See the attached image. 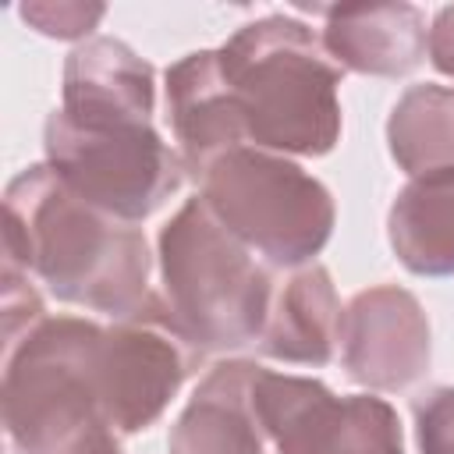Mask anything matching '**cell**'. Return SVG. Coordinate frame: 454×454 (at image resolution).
I'll return each mask as SVG.
<instances>
[{
	"label": "cell",
	"mask_w": 454,
	"mask_h": 454,
	"mask_svg": "<svg viewBox=\"0 0 454 454\" xmlns=\"http://www.w3.org/2000/svg\"><path fill=\"white\" fill-rule=\"evenodd\" d=\"M4 266L39 277L57 301L110 319L153 294L145 231L78 199L50 163L25 167L4 192Z\"/></svg>",
	"instance_id": "cell-1"
},
{
	"label": "cell",
	"mask_w": 454,
	"mask_h": 454,
	"mask_svg": "<svg viewBox=\"0 0 454 454\" xmlns=\"http://www.w3.org/2000/svg\"><path fill=\"white\" fill-rule=\"evenodd\" d=\"M220 67L245 121L248 145L280 156H326L340 142L344 67L291 14L241 25L220 46Z\"/></svg>",
	"instance_id": "cell-2"
},
{
	"label": "cell",
	"mask_w": 454,
	"mask_h": 454,
	"mask_svg": "<svg viewBox=\"0 0 454 454\" xmlns=\"http://www.w3.org/2000/svg\"><path fill=\"white\" fill-rule=\"evenodd\" d=\"M103 326L85 316H46L4 351V429L18 454H121L99 376Z\"/></svg>",
	"instance_id": "cell-3"
},
{
	"label": "cell",
	"mask_w": 454,
	"mask_h": 454,
	"mask_svg": "<svg viewBox=\"0 0 454 454\" xmlns=\"http://www.w3.org/2000/svg\"><path fill=\"white\" fill-rule=\"evenodd\" d=\"M163 298L202 351H241L262 337L273 277L195 195L156 238Z\"/></svg>",
	"instance_id": "cell-4"
},
{
	"label": "cell",
	"mask_w": 454,
	"mask_h": 454,
	"mask_svg": "<svg viewBox=\"0 0 454 454\" xmlns=\"http://www.w3.org/2000/svg\"><path fill=\"white\" fill-rule=\"evenodd\" d=\"M199 199L266 266L298 270L326 248L337 206L330 188L291 156L238 145L202 177Z\"/></svg>",
	"instance_id": "cell-5"
},
{
	"label": "cell",
	"mask_w": 454,
	"mask_h": 454,
	"mask_svg": "<svg viewBox=\"0 0 454 454\" xmlns=\"http://www.w3.org/2000/svg\"><path fill=\"white\" fill-rule=\"evenodd\" d=\"M50 170L89 206L142 223L181 184L184 163L153 124H74L53 110L43 124Z\"/></svg>",
	"instance_id": "cell-6"
},
{
	"label": "cell",
	"mask_w": 454,
	"mask_h": 454,
	"mask_svg": "<svg viewBox=\"0 0 454 454\" xmlns=\"http://www.w3.org/2000/svg\"><path fill=\"white\" fill-rule=\"evenodd\" d=\"M206 351L174 319L163 294H149L135 312L99 333L96 376L106 415L121 436L149 429Z\"/></svg>",
	"instance_id": "cell-7"
},
{
	"label": "cell",
	"mask_w": 454,
	"mask_h": 454,
	"mask_svg": "<svg viewBox=\"0 0 454 454\" xmlns=\"http://www.w3.org/2000/svg\"><path fill=\"white\" fill-rule=\"evenodd\" d=\"M252 408L277 454H404L401 419L376 394L337 397L323 380L259 365Z\"/></svg>",
	"instance_id": "cell-8"
},
{
	"label": "cell",
	"mask_w": 454,
	"mask_h": 454,
	"mask_svg": "<svg viewBox=\"0 0 454 454\" xmlns=\"http://www.w3.org/2000/svg\"><path fill=\"white\" fill-rule=\"evenodd\" d=\"M344 372L369 390H404L429 372L433 333L422 301L397 284H372L340 316Z\"/></svg>",
	"instance_id": "cell-9"
},
{
	"label": "cell",
	"mask_w": 454,
	"mask_h": 454,
	"mask_svg": "<svg viewBox=\"0 0 454 454\" xmlns=\"http://www.w3.org/2000/svg\"><path fill=\"white\" fill-rule=\"evenodd\" d=\"M163 92L177 156L195 184L223 153L248 145L241 110L220 67V50H195L174 60L163 74Z\"/></svg>",
	"instance_id": "cell-10"
},
{
	"label": "cell",
	"mask_w": 454,
	"mask_h": 454,
	"mask_svg": "<svg viewBox=\"0 0 454 454\" xmlns=\"http://www.w3.org/2000/svg\"><path fill=\"white\" fill-rule=\"evenodd\" d=\"M74 124H153L156 71L128 43L92 35L64 60V103Z\"/></svg>",
	"instance_id": "cell-11"
},
{
	"label": "cell",
	"mask_w": 454,
	"mask_h": 454,
	"mask_svg": "<svg viewBox=\"0 0 454 454\" xmlns=\"http://www.w3.org/2000/svg\"><path fill=\"white\" fill-rule=\"evenodd\" d=\"M426 14L415 4H340L326 7L323 50L355 74L401 78L426 57Z\"/></svg>",
	"instance_id": "cell-12"
},
{
	"label": "cell",
	"mask_w": 454,
	"mask_h": 454,
	"mask_svg": "<svg viewBox=\"0 0 454 454\" xmlns=\"http://www.w3.org/2000/svg\"><path fill=\"white\" fill-rule=\"evenodd\" d=\"M255 362H216L167 436V454H262V429L252 408Z\"/></svg>",
	"instance_id": "cell-13"
},
{
	"label": "cell",
	"mask_w": 454,
	"mask_h": 454,
	"mask_svg": "<svg viewBox=\"0 0 454 454\" xmlns=\"http://www.w3.org/2000/svg\"><path fill=\"white\" fill-rule=\"evenodd\" d=\"M340 298L323 262L291 270L273 284L259 351L291 365H326L340 344Z\"/></svg>",
	"instance_id": "cell-14"
},
{
	"label": "cell",
	"mask_w": 454,
	"mask_h": 454,
	"mask_svg": "<svg viewBox=\"0 0 454 454\" xmlns=\"http://www.w3.org/2000/svg\"><path fill=\"white\" fill-rule=\"evenodd\" d=\"M387 238L415 277H454V170L411 177L390 202Z\"/></svg>",
	"instance_id": "cell-15"
},
{
	"label": "cell",
	"mask_w": 454,
	"mask_h": 454,
	"mask_svg": "<svg viewBox=\"0 0 454 454\" xmlns=\"http://www.w3.org/2000/svg\"><path fill=\"white\" fill-rule=\"evenodd\" d=\"M387 145L408 177L454 170V92L436 82L404 89L387 117Z\"/></svg>",
	"instance_id": "cell-16"
},
{
	"label": "cell",
	"mask_w": 454,
	"mask_h": 454,
	"mask_svg": "<svg viewBox=\"0 0 454 454\" xmlns=\"http://www.w3.org/2000/svg\"><path fill=\"white\" fill-rule=\"evenodd\" d=\"M0 312H4V351L14 348L28 330H35L46 319L43 298L32 284V273H21L14 266H0Z\"/></svg>",
	"instance_id": "cell-17"
},
{
	"label": "cell",
	"mask_w": 454,
	"mask_h": 454,
	"mask_svg": "<svg viewBox=\"0 0 454 454\" xmlns=\"http://www.w3.org/2000/svg\"><path fill=\"white\" fill-rule=\"evenodd\" d=\"M18 14L43 35L50 39H85L99 18L106 14L103 4H78V0H39V4H21Z\"/></svg>",
	"instance_id": "cell-18"
},
{
	"label": "cell",
	"mask_w": 454,
	"mask_h": 454,
	"mask_svg": "<svg viewBox=\"0 0 454 454\" xmlns=\"http://www.w3.org/2000/svg\"><path fill=\"white\" fill-rule=\"evenodd\" d=\"M411 411L419 454H454V387H433Z\"/></svg>",
	"instance_id": "cell-19"
},
{
	"label": "cell",
	"mask_w": 454,
	"mask_h": 454,
	"mask_svg": "<svg viewBox=\"0 0 454 454\" xmlns=\"http://www.w3.org/2000/svg\"><path fill=\"white\" fill-rule=\"evenodd\" d=\"M426 53H429V60L440 74L454 78V4L436 11V18L429 25V35H426Z\"/></svg>",
	"instance_id": "cell-20"
}]
</instances>
